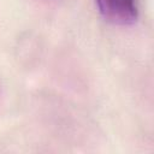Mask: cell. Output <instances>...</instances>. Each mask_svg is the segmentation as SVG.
<instances>
[{
  "label": "cell",
  "mask_w": 154,
  "mask_h": 154,
  "mask_svg": "<svg viewBox=\"0 0 154 154\" xmlns=\"http://www.w3.org/2000/svg\"><path fill=\"white\" fill-rule=\"evenodd\" d=\"M102 18L116 25H131L137 20L136 0H95Z\"/></svg>",
  "instance_id": "obj_1"
}]
</instances>
